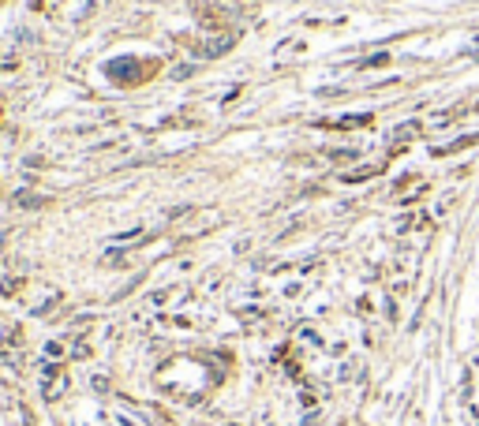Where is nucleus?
<instances>
[{
  "label": "nucleus",
  "instance_id": "nucleus-1",
  "mask_svg": "<svg viewBox=\"0 0 479 426\" xmlns=\"http://www.w3.org/2000/svg\"><path fill=\"white\" fill-rule=\"evenodd\" d=\"M236 45V34H218V38H210V42L198 45V57H206V60H214V57H225Z\"/></svg>",
  "mask_w": 479,
  "mask_h": 426
},
{
  "label": "nucleus",
  "instance_id": "nucleus-2",
  "mask_svg": "<svg viewBox=\"0 0 479 426\" xmlns=\"http://www.w3.org/2000/svg\"><path fill=\"white\" fill-rule=\"evenodd\" d=\"M42 378H45V381H42V385H45V389H42V396H45V401H57V396L64 393V385H68L57 367H45V370H42Z\"/></svg>",
  "mask_w": 479,
  "mask_h": 426
},
{
  "label": "nucleus",
  "instance_id": "nucleus-3",
  "mask_svg": "<svg viewBox=\"0 0 479 426\" xmlns=\"http://www.w3.org/2000/svg\"><path fill=\"white\" fill-rule=\"evenodd\" d=\"M475 142H479V131H472V135H461V139H453V142H446V146H431V154H438V157H446V154L468 150V146H475Z\"/></svg>",
  "mask_w": 479,
  "mask_h": 426
},
{
  "label": "nucleus",
  "instance_id": "nucleus-4",
  "mask_svg": "<svg viewBox=\"0 0 479 426\" xmlns=\"http://www.w3.org/2000/svg\"><path fill=\"white\" fill-rule=\"evenodd\" d=\"M11 202H16L19 209H42V206H49V198L34 195V191H16V195H11Z\"/></svg>",
  "mask_w": 479,
  "mask_h": 426
},
{
  "label": "nucleus",
  "instance_id": "nucleus-5",
  "mask_svg": "<svg viewBox=\"0 0 479 426\" xmlns=\"http://www.w3.org/2000/svg\"><path fill=\"white\" fill-rule=\"evenodd\" d=\"M371 124V113H356V116H344V120H329L322 127H337V131H352V127H367Z\"/></svg>",
  "mask_w": 479,
  "mask_h": 426
},
{
  "label": "nucleus",
  "instance_id": "nucleus-6",
  "mask_svg": "<svg viewBox=\"0 0 479 426\" xmlns=\"http://www.w3.org/2000/svg\"><path fill=\"white\" fill-rule=\"evenodd\" d=\"M375 172H382V165H359V168H349L341 180H344V183H364V180L375 176Z\"/></svg>",
  "mask_w": 479,
  "mask_h": 426
},
{
  "label": "nucleus",
  "instance_id": "nucleus-7",
  "mask_svg": "<svg viewBox=\"0 0 479 426\" xmlns=\"http://www.w3.org/2000/svg\"><path fill=\"white\" fill-rule=\"evenodd\" d=\"M416 131H419V120H408L405 127H397V131H393V150H401V142H408Z\"/></svg>",
  "mask_w": 479,
  "mask_h": 426
},
{
  "label": "nucleus",
  "instance_id": "nucleus-8",
  "mask_svg": "<svg viewBox=\"0 0 479 426\" xmlns=\"http://www.w3.org/2000/svg\"><path fill=\"white\" fill-rule=\"evenodd\" d=\"M139 239H142V229H128V232H116L113 243L116 247H131V243H139Z\"/></svg>",
  "mask_w": 479,
  "mask_h": 426
},
{
  "label": "nucleus",
  "instance_id": "nucleus-9",
  "mask_svg": "<svg viewBox=\"0 0 479 426\" xmlns=\"http://www.w3.org/2000/svg\"><path fill=\"white\" fill-rule=\"evenodd\" d=\"M124 262H128L124 247H113V251H105V258H101V265H105V270H113V265H124Z\"/></svg>",
  "mask_w": 479,
  "mask_h": 426
},
{
  "label": "nucleus",
  "instance_id": "nucleus-10",
  "mask_svg": "<svg viewBox=\"0 0 479 426\" xmlns=\"http://www.w3.org/2000/svg\"><path fill=\"white\" fill-rule=\"evenodd\" d=\"M382 64H390V52H375V57L359 60V64H356V68H359V71H367V68H382Z\"/></svg>",
  "mask_w": 479,
  "mask_h": 426
},
{
  "label": "nucleus",
  "instance_id": "nucleus-11",
  "mask_svg": "<svg viewBox=\"0 0 479 426\" xmlns=\"http://www.w3.org/2000/svg\"><path fill=\"white\" fill-rule=\"evenodd\" d=\"M329 161H356V150H326Z\"/></svg>",
  "mask_w": 479,
  "mask_h": 426
},
{
  "label": "nucleus",
  "instance_id": "nucleus-12",
  "mask_svg": "<svg viewBox=\"0 0 479 426\" xmlns=\"http://www.w3.org/2000/svg\"><path fill=\"white\" fill-rule=\"evenodd\" d=\"M195 75V64H176V68H172V79H176V83H180V79H191Z\"/></svg>",
  "mask_w": 479,
  "mask_h": 426
},
{
  "label": "nucleus",
  "instance_id": "nucleus-13",
  "mask_svg": "<svg viewBox=\"0 0 479 426\" xmlns=\"http://www.w3.org/2000/svg\"><path fill=\"white\" fill-rule=\"evenodd\" d=\"M23 288V277H8L4 284H0V292H4V296H11V292H19Z\"/></svg>",
  "mask_w": 479,
  "mask_h": 426
},
{
  "label": "nucleus",
  "instance_id": "nucleus-14",
  "mask_svg": "<svg viewBox=\"0 0 479 426\" xmlns=\"http://www.w3.org/2000/svg\"><path fill=\"white\" fill-rule=\"evenodd\" d=\"M169 296H172V288H157L154 296H150V303H154V307H162V303H165Z\"/></svg>",
  "mask_w": 479,
  "mask_h": 426
},
{
  "label": "nucleus",
  "instance_id": "nucleus-15",
  "mask_svg": "<svg viewBox=\"0 0 479 426\" xmlns=\"http://www.w3.org/2000/svg\"><path fill=\"white\" fill-rule=\"evenodd\" d=\"M45 355H49V359H60V355H64V344L49 340V344H45Z\"/></svg>",
  "mask_w": 479,
  "mask_h": 426
},
{
  "label": "nucleus",
  "instance_id": "nucleus-16",
  "mask_svg": "<svg viewBox=\"0 0 479 426\" xmlns=\"http://www.w3.org/2000/svg\"><path fill=\"white\" fill-rule=\"evenodd\" d=\"M94 389H98V393H109V378H105V374H94Z\"/></svg>",
  "mask_w": 479,
  "mask_h": 426
},
{
  "label": "nucleus",
  "instance_id": "nucleus-17",
  "mask_svg": "<svg viewBox=\"0 0 479 426\" xmlns=\"http://www.w3.org/2000/svg\"><path fill=\"white\" fill-rule=\"evenodd\" d=\"M86 352H90L86 340H79V344H75V359H86Z\"/></svg>",
  "mask_w": 479,
  "mask_h": 426
}]
</instances>
